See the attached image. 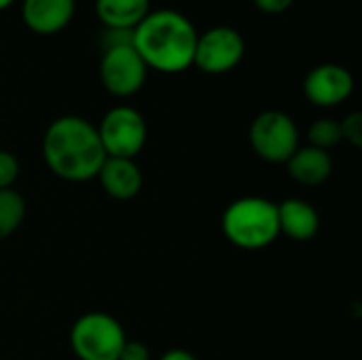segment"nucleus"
Returning a JSON list of instances; mask_svg holds the SVG:
<instances>
[{"label": "nucleus", "mask_w": 362, "mask_h": 360, "mask_svg": "<svg viewBox=\"0 0 362 360\" xmlns=\"http://www.w3.org/2000/svg\"><path fill=\"white\" fill-rule=\"evenodd\" d=\"M146 134L148 129L142 112L132 106L110 108L98 125V136L106 157L134 159L144 149Z\"/></svg>", "instance_id": "obj_6"}, {"label": "nucleus", "mask_w": 362, "mask_h": 360, "mask_svg": "<svg viewBox=\"0 0 362 360\" xmlns=\"http://www.w3.org/2000/svg\"><path fill=\"white\" fill-rule=\"evenodd\" d=\"M132 36H134V30H115V28H104V32H102V36H100L102 51H108V49H115V47L132 45Z\"/></svg>", "instance_id": "obj_19"}, {"label": "nucleus", "mask_w": 362, "mask_h": 360, "mask_svg": "<svg viewBox=\"0 0 362 360\" xmlns=\"http://www.w3.org/2000/svg\"><path fill=\"white\" fill-rule=\"evenodd\" d=\"M19 176V161L13 153L0 149V191L13 189L15 180Z\"/></svg>", "instance_id": "obj_17"}, {"label": "nucleus", "mask_w": 362, "mask_h": 360, "mask_svg": "<svg viewBox=\"0 0 362 360\" xmlns=\"http://www.w3.org/2000/svg\"><path fill=\"white\" fill-rule=\"evenodd\" d=\"M354 91V76L339 64H320L312 68L303 79V95L308 102L329 108L346 102Z\"/></svg>", "instance_id": "obj_9"}, {"label": "nucleus", "mask_w": 362, "mask_h": 360, "mask_svg": "<svg viewBox=\"0 0 362 360\" xmlns=\"http://www.w3.org/2000/svg\"><path fill=\"white\" fill-rule=\"evenodd\" d=\"M308 140H310V146L329 153L331 149H335L344 140L339 121H335V119H318V121H314L310 125V129H308Z\"/></svg>", "instance_id": "obj_16"}, {"label": "nucleus", "mask_w": 362, "mask_h": 360, "mask_svg": "<svg viewBox=\"0 0 362 360\" xmlns=\"http://www.w3.org/2000/svg\"><path fill=\"white\" fill-rule=\"evenodd\" d=\"M159 360H197L191 352H187V350H170V352H165L163 356Z\"/></svg>", "instance_id": "obj_22"}, {"label": "nucleus", "mask_w": 362, "mask_h": 360, "mask_svg": "<svg viewBox=\"0 0 362 360\" xmlns=\"http://www.w3.org/2000/svg\"><path fill=\"white\" fill-rule=\"evenodd\" d=\"M148 68L132 45L102 51L100 81L115 98H129L138 93L146 83Z\"/></svg>", "instance_id": "obj_8"}, {"label": "nucleus", "mask_w": 362, "mask_h": 360, "mask_svg": "<svg viewBox=\"0 0 362 360\" xmlns=\"http://www.w3.org/2000/svg\"><path fill=\"white\" fill-rule=\"evenodd\" d=\"M288 176L305 187H318L333 174V157L314 146H299L286 161Z\"/></svg>", "instance_id": "obj_13"}, {"label": "nucleus", "mask_w": 362, "mask_h": 360, "mask_svg": "<svg viewBox=\"0 0 362 360\" xmlns=\"http://www.w3.org/2000/svg\"><path fill=\"white\" fill-rule=\"evenodd\" d=\"M252 2L261 13H267V15H280L295 4V0H252Z\"/></svg>", "instance_id": "obj_21"}, {"label": "nucleus", "mask_w": 362, "mask_h": 360, "mask_svg": "<svg viewBox=\"0 0 362 360\" xmlns=\"http://www.w3.org/2000/svg\"><path fill=\"white\" fill-rule=\"evenodd\" d=\"M95 13L104 28L134 30L151 13V0H95Z\"/></svg>", "instance_id": "obj_14"}, {"label": "nucleus", "mask_w": 362, "mask_h": 360, "mask_svg": "<svg viewBox=\"0 0 362 360\" xmlns=\"http://www.w3.org/2000/svg\"><path fill=\"white\" fill-rule=\"evenodd\" d=\"M246 53L244 36L231 25H214L197 34L193 64L206 74H225L233 70Z\"/></svg>", "instance_id": "obj_7"}, {"label": "nucleus", "mask_w": 362, "mask_h": 360, "mask_svg": "<svg viewBox=\"0 0 362 360\" xmlns=\"http://www.w3.org/2000/svg\"><path fill=\"white\" fill-rule=\"evenodd\" d=\"M25 219V199L15 189L0 191V240L11 238Z\"/></svg>", "instance_id": "obj_15"}, {"label": "nucleus", "mask_w": 362, "mask_h": 360, "mask_svg": "<svg viewBox=\"0 0 362 360\" xmlns=\"http://www.w3.org/2000/svg\"><path fill=\"white\" fill-rule=\"evenodd\" d=\"M119 360H151V352L144 344L140 342H125L123 350L119 354Z\"/></svg>", "instance_id": "obj_20"}, {"label": "nucleus", "mask_w": 362, "mask_h": 360, "mask_svg": "<svg viewBox=\"0 0 362 360\" xmlns=\"http://www.w3.org/2000/svg\"><path fill=\"white\" fill-rule=\"evenodd\" d=\"M76 0H23L21 19L40 36L62 32L74 17Z\"/></svg>", "instance_id": "obj_10"}, {"label": "nucleus", "mask_w": 362, "mask_h": 360, "mask_svg": "<svg viewBox=\"0 0 362 360\" xmlns=\"http://www.w3.org/2000/svg\"><path fill=\"white\" fill-rule=\"evenodd\" d=\"M250 146L267 163H286L299 149V129L284 110H265L255 117L250 132Z\"/></svg>", "instance_id": "obj_5"}, {"label": "nucleus", "mask_w": 362, "mask_h": 360, "mask_svg": "<svg viewBox=\"0 0 362 360\" xmlns=\"http://www.w3.org/2000/svg\"><path fill=\"white\" fill-rule=\"evenodd\" d=\"M225 238L242 250H261L280 236L278 204L265 197H240L223 212Z\"/></svg>", "instance_id": "obj_3"}, {"label": "nucleus", "mask_w": 362, "mask_h": 360, "mask_svg": "<svg viewBox=\"0 0 362 360\" xmlns=\"http://www.w3.org/2000/svg\"><path fill=\"white\" fill-rule=\"evenodd\" d=\"M125 342L119 320L104 312L83 314L70 331V346L78 360H119Z\"/></svg>", "instance_id": "obj_4"}, {"label": "nucleus", "mask_w": 362, "mask_h": 360, "mask_svg": "<svg viewBox=\"0 0 362 360\" xmlns=\"http://www.w3.org/2000/svg\"><path fill=\"white\" fill-rule=\"evenodd\" d=\"M13 2H15V0H0V11H4V8H6V6H11Z\"/></svg>", "instance_id": "obj_23"}, {"label": "nucleus", "mask_w": 362, "mask_h": 360, "mask_svg": "<svg viewBox=\"0 0 362 360\" xmlns=\"http://www.w3.org/2000/svg\"><path fill=\"white\" fill-rule=\"evenodd\" d=\"M341 127V138L350 142L354 149L362 146V115L361 112H350L344 121H339Z\"/></svg>", "instance_id": "obj_18"}, {"label": "nucleus", "mask_w": 362, "mask_h": 360, "mask_svg": "<svg viewBox=\"0 0 362 360\" xmlns=\"http://www.w3.org/2000/svg\"><path fill=\"white\" fill-rule=\"evenodd\" d=\"M278 225L280 236H286L295 242H308L318 233L320 216L310 202L291 197L278 204Z\"/></svg>", "instance_id": "obj_12"}, {"label": "nucleus", "mask_w": 362, "mask_h": 360, "mask_svg": "<svg viewBox=\"0 0 362 360\" xmlns=\"http://www.w3.org/2000/svg\"><path fill=\"white\" fill-rule=\"evenodd\" d=\"M197 30L193 21L174 8L151 11L136 28L132 47L148 70L178 74L193 66Z\"/></svg>", "instance_id": "obj_1"}, {"label": "nucleus", "mask_w": 362, "mask_h": 360, "mask_svg": "<svg viewBox=\"0 0 362 360\" xmlns=\"http://www.w3.org/2000/svg\"><path fill=\"white\" fill-rule=\"evenodd\" d=\"M106 195L119 202L134 199L142 191V172L134 159L106 157L95 176Z\"/></svg>", "instance_id": "obj_11"}, {"label": "nucleus", "mask_w": 362, "mask_h": 360, "mask_svg": "<svg viewBox=\"0 0 362 360\" xmlns=\"http://www.w3.org/2000/svg\"><path fill=\"white\" fill-rule=\"evenodd\" d=\"M47 168L62 180L87 182L98 176L106 153L98 127L83 117H57L42 136Z\"/></svg>", "instance_id": "obj_2"}]
</instances>
